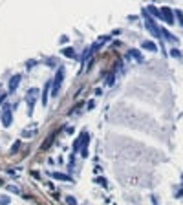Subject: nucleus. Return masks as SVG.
Returning a JSON list of instances; mask_svg holds the SVG:
<instances>
[{
  "instance_id": "nucleus-1",
  "label": "nucleus",
  "mask_w": 183,
  "mask_h": 205,
  "mask_svg": "<svg viewBox=\"0 0 183 205\" xmlns=\"http://www.w3.org/2000/svg\"><path fill=\"white\" fill-rule=\"evenodd\" d=\"M145 24H146L148 31H150V33H152L154 37H161V35H163L161 31H159V28L156 26V22H154L152 19H150V17H148V15H146V11H145Z\"/></svg>"
},
{
  "instance_id": "nucleus-2",
  "label": "nucleus",
  "mask_w": 183,
  "mask_h": 205,
  "mask_svg": "<svg viewBox=\"0 0 183 205\" xmlns=\"http://www.w3.org/2000/svg\"><path fill=\"white\" fill-rule=\"evenodd\" d=\"M159 19H163L167 24H174L172 9H168V7H161V9H159Z\"/></svg>"
},
{
  "instance_id": "nucleus-3",
  "label": "nucleus",
  "mask_w": 183,
  "mask_h": 205,
  "mask_svg": "<svg viewBox=\"0 0 183 205\" xmlns=\"http://www.w3.org/2000/svg\"><path fill=\"white\" fill-rule=\"evenodd\" d=\"M62 77H64V75H62V70H59V72H57V75H55V81H53V88H51V94H53V95H57V94H59Z\"/></svg>"
},
{
  "instance_id": "nucleus-4",
  "label": "nucleus",
  "mask_w": 183,
  "mask_h": 205,
  "mask_svg": "<svg viewBox=\"0 0 183 205\" xmlns=\"http://www.w3.org/2000/svg\"><path fill=\"white\" fill-rule=\"evenodd\" d=\"M2 124L4 126H9L11 124V110L7 106H4V112H2Z\"/></svg>"
},
{
  "instance_id": "nucleus-5",
  "label": "nucleus",
  "mask_w": 183,
  "mask_h": 205,
  "mask_svg": "<svg viewBox=\"0 0 183 205\" xmlns=\"http://www.w3.org/2000/svg\"><path fill=\"white\" fill-rule=\"evenodd\" d=\"M20 79H22V75H19V73L13 75V77L9 79V86H7V90H9V92H15L17 86H19V82H20Z\"/></svg>"
},
{
  "instance_id": "nucleus-6",
  "label": "nucleus",
  "mask_w": 183,
  "mask_h": 205,
  "mask_svg": "<svg viewBox=\"0 0 183 205\" xmlns=\"http://www.w3.org/2000/svg\"><path fill=\"white\" fill-rule=\"evenodd\" d=\"M53 139H55V134H51V136H48L44 141H42V145H41V148L42 150H48L50 146H51V143H53Z\"/></svg>"
},
{
  "instance_id": "nucleus-7",
  "label": "nucleus",
  "mask_w": 183,
  "mask_h": 205,
  "mask_svg": "<svg viewBox=\"0 0 183 205\" xmlns=\"http://www.w3.org/2000/svg\"><path fill=\"white\" fill-rule=\"evenodd\" d=\"M50 86H51V81L46 82V86H44V92H42V104H44V106L48 104V92H50L48 88H50Z\"/></svg>"
},
{
  "instance_id": "nucleus-8",
  "label": "nucleus",
  "mask_w": 183,
  "mask_h": 205,
  "mask_svg": "<svg viewBox=\"0 0 183 205\" xmlns=\"http://www.w3.org/2000/svg\"><path fill=\"white\" fill-rule=\"evenodd\" d=\"M62 55L68 57V59H75V50L73 48H64L62 50Z\"/></svg>"
},
{
  "instance_id": "nucleus-9",
  "label": "nucleus",
  "mask_w": 183,
  "mask_h": 205,
  "mask_svg": "<svg viewBox=\"0 0 183 205\" xmlns=\"http://www.w3.org/2000/svg\"><path fill=\"white\" fill-rule=\"evenodd\" d=\"M143 48H145V50H148V51H156V50H158V48H156V44H154L152 41H145V42H143Z\"/></svg>"
},
{
  "instance_id": "nucleus-10",
  "label": "nucleus",
  "mask_w": 183,
  "mask_h": 205,
  "mask_svg": "<svg viewBox=\"0 0 183 205\" xmlns=\"http://www.w3.org/2000/svg\"><path fill=\"white\" fill-rule=\"evenodd\" d=\"M55 180H62V181H72V178H68L66 174H59V172H55V174H51Z\"/></svg>"
},
{
  "instance_id": "nucleus-11",
  "label": "nucleus",
  "mask_w": 183,
  "mask_h": 205,
  "mask_svg": "<svg viewBox=\"0 0 183 205\" xmlns=\"http://www.w3.org/2000/svg\"><path fill=\"white\" fill-rule=\"evenodd\" d=\"M130 55H134V57H136V59H137V61H143L141 53H139V51H137V50H130Z\"/></svg>"
},
{
  "instance_id": "nucleus-12",
  "label": "nucleus",
  "mask_w": 183,
  "mask_h": 205,
  "mask_svg": "<svg viewBox=\"0 0 183 205\" xmlns=\"http://www.w3.org/2000/svg\"><path fill=\"white\" fill-rule=\"evenodd\" d=\"M0 205H9V196H0Z\"/></svg>"
},
{
  "instance_id": "nucleus-13",
  "label": "nucleus",
  "mask_w": 183,
  "mask_h": 205,
  "mask_svg": "<svg viewBox=\"0 0 183 205\" xmlns=\"http://www.w3.org/2000/svg\"><path fill=\"white\" fill-rule=\"evenodd\" d=\"M148 11H150L154 17H158V19H159V9H156V7H148Z\"/></svg>"
},
{
  "instance_id": "nucleus-14",
  "label": "nucleus",
  "mask_w": 183,
  "mask_h": 205,
  "mask_svg": "<svg viewBox=\"0 0 183 205\" xmlns=\"http://www.w3.org/2000/svg\"><path fill=\"white\" fill-rule=\"evenodd\" d=\"M66 202H68V205H77V200H75V198H72V196H68V198H66Z\"/></svg>"
},
{
  "instance_id": "nucleus-15",
  "label": "nucleus",
  "mask_w": 183,
  "mask_h": 205,
  "mask_svg": "<svg viewBox=\"0 0 183 205\" xmlns=\"http://www.w3.org/2000/svg\"><path fill=\"white\" fill-rule=\"evenodd\" d=\"M170 55H172V57H176V59H180V57H181V53H180V51H178L176 48H174V50L170 51Z\"/></svg>"
},
{
  "instance_id": "nucleus-16",
  "label": "nucleus",
  "mask_w": 183,
  "mask_h": 205,
  "mask_svg": "<svg viewBox=\"0 0 183 205\" xmlns=\"http://www.w3.org/2000/svg\"><path fill=\"white\" fill-rule=\"evenodd\" d=\"M176 17H178V20H180V24L183 26V13H181V11H176Z\"/></svg>"
},
{
  "instance_id": "nucleus-17",
  "label": "nucleus",
  "mask_w": 183,
  "mask_h": 205,
  "mask_svg": "<svg viewBox=\"0 0 183 205\" xmlns=\"http://www.w3.org/2000/svg\"><path fill=\"white\" fill-rule=\"evenodd\" d=\"M19 146H20V143L17 141V143L13 145V148H11V152H17V150H19Z\"/></svg>"
}]
</instances>
